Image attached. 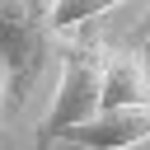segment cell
Segmentation results:
<instances>
[{"instance_id":"6da1fadb","label":"cell","mask_w":150,"mask_h":150,"mask_svg":"<svg viewBox=\"0 0 150 150\" xmlns=\"http://www.w3.org/2000/svg\"><path fill=\"white\" fill-rule=\"evenodd\" d=\"M103 52H108V42L89 38V33H80V38L61 33L56 38L61 80H56V94H52L38 131H33V150L56 145L70 127H80V122H89L98 112V98H103Z\"/></svg>"},{"instance_id":"7a4b0ae2","label":"cell","mask_w":150,"mask_h":150,"mask_svg":"<svg viewBox=\"0 0 150 150\" xmlns=\"http://www.w3.org/2000/svg\"><path fill=\"white\" fill-rule=\"evenodd\" d=\"M47 56H56L52 38V0H0V66H5V108H23L38 89Z\"/></svg>"},{"instance_id":"3957f363","label":"cell","mask_w":150,"mask_h":150,"mask_svg":"<svg viewBox=\"0 0 150 150\" xmlns=\"http://www.w3.org/2000/svg\"><path fill=\"white\" fill-rule=\"evenodd\" d=\"M75 150H136L150 141V103L145 108H98L89 122L61 136Z\"/></svg>"},{"instance_id":"8992f818","label":"cell","mask_w":150,"mask_h":150,"mask_svg":"<svg viewBox=\"0 0 150 150\" xmlns=\"http://www.w3.org/2000/svg\"><path fill=\"white\" fill-rule=\"evenodd\" d=\"M131 38H136L141 47H150V0H145V9H141V19H136V28H131Z\"/></svg>"},{"instance_id":"277c9868","label":"cell","mask_w":150,"mask_h":150,"mask_svg":"<svg viewBox=\"0 0 150 150\" xmlns=\"http://www.w3.org/2000/svg\"><path fill=\"white\" fill-rule=\"evenodd\" d=\"M150 103V61L141 42H122L103 52V98L98 108H145Z\"/></svg>"},{"instance_id":"52a82bcc","label":"cell","mask_w":150,"mask_h":150,"mask_svg":"<svg viewBox=\"0 0 150 150\" xmlns=\"http://www.w3.org/2000/svg\"><path fill=\"white\" fill-rule=\"evenodd\" d=\"M5 89H9V80H5V66H0V122H5Z\"/></svg>"},{"instance_id":"5b68a950","label":"cell","mask_w":150,"mask_h":150,"mask_svg":"<svg viewBox=\"0 0 150 150\" xmlns=\"http://www.w3.org/2000/svg\"><path fill=\"white\" fill-rule=\"evenodd\" d=\"M117 5H127V0H52V38H61V33H75V28L94 23L98 14L117 9Z\"/></svg>"}]
</instances>
